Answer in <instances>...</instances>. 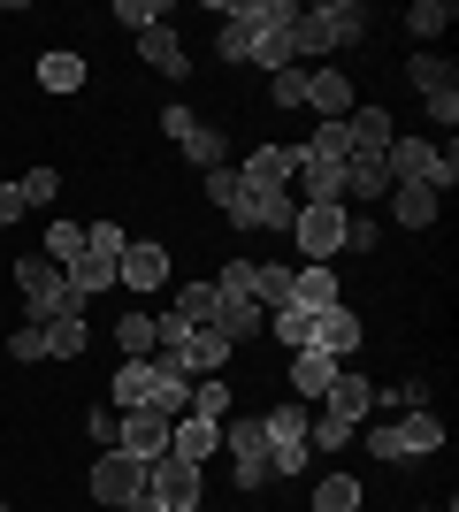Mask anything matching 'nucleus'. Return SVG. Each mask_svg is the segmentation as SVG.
Here are the masks:
<instances>
[{
    "instance_id": "obj_1",
    "label": "nucleus",
    "mask_w": 459,
    "mask_h": 512,
    "mask_svg": "<svg viewBox=\"0 0 459 512\" xmlns=\"http://www.w3.org/2000/svg\"><path fill=\"white\" fill-rule=\"evenodd\" d=\"M108 390H115L123 413H161V421H176V413L192 406V383H184L176 367H161V360H123Z\"/></svg>"
},
{
    "instance_id": "obj_2",
    "label": "nucleus",
    "mask_w": 459,
    "mask_h": 512,
    "mask_svg": "<svg viewBox=\"0 0 459 512\" xmlns=\"http://www.w3.org/2000/svg\"><path fill=\"white\" fill-rule=\"evenodd\" d=\"M368 31V8L360 0H322V8H299L291 23V62H314V54H337Z\"/></svg>"
},
{
    "instance_id": "obj_3",
    "label": "nucleus",
    "mask_w": 459,
    "mask_h": 512,
    "mask_svg": "<svg viewBox=\"0 0 459 512\" xmlns=\"http://www.w3.org/2000/svg\"><path fill=\"white\" fill-rule=\"evenodd\" d=\"M360 421H375V383H368V375H337L329 398H322V428H306V444L337 451V444L360 436Z\"/></svg>"
},
{
    "instance_id": "obj_4",
    "label": "nucleus",
    "mask_w": 459,
    "mask_h": 512,
    "mask_svg": "<svg viewBox=\"0 0 459 512\" xmlns=\"http://www.w3.org/2000/svg\"><path fill=\"white\" fill-rule=\"evenodd\" d=\"M360 436H368V451H375V459L406 467V459H429V451H444V413L414 406L406 421H360Z\"/></svg>"
},
{
    "instance_id": "obj_5",
    "label": "nucleus",
    "mask_w": 459,
    "mask_h": 512,
    "mask_svg": "<svg viewBox=\"0 0 459 512\" xmlns=\"http://www.w3.org/2000/svg\"><path fill=\"white\" fill-rule=\"evenodd\" d=\"M383 169H391V184H429V192H452V184H459V153L437 146V138H391Z\"/></svg>"
},
{
    "instance_id": "obj_6",
    "label": "nucleus",
    "mask_w": 459,
    "mask_h": 512,
    "mask_svg": "<svg viewBox=\"0 0 459 512\" xmlns=\"http://www.w3.org/2000/svg\"><path fill=\"white\" fill-rule=\"evenodd\" d=\"M123 245H131V237L115 230V222H92V230H85V253L62 268L69 291H77V299H100V291H115V260H123Z\"/></svg>"
},
{
    "instance_id": "obj_7",
    "label": "nucleus",
    "mask_w": 459,
    "mask_h": 512,
    "mask_svg": "<svg viewBox=\"0 0 459 512\" xmlns=\"http://www.w3.org/2000/svg\"><path fill=\"white\" fill-rule=\"evenodd\" d=\"M261 428H268V467H276V482H291V474H306V459H314V444H306V406L299 398H284V406H268L261 413Z\"/></svg>"
},
{
    "instance_id": "obj_8",
    "label": "nucleus",
    "mask_w": 459,
    "mask_h": 512,
    "mask_svg": "<svg viewBox=\"0 0 459 512\" xmlns=\"http://www.w3.org/2000/svg\"><path fill=\"white\" fill-rule=\"evenodd\" d=\"M16 291H23V306H31V321H54V314H69V306H85L77 291H69V276H62L46 253L16 260Z\"/></svg>"
},
{
    "instance_id": "obj_9",
    "label": "nucleus",
    "mask_w": 459,
    "mask_h": 512,
    "mask_svg": "<svg viewBox=\"0 0 459 512\" xmlns=\"http://www.w3.org/2000/svg\"><path fill=\"white\" fill-rule=\"evenodd\" d=\"M222 451L238 459V490H261V482H276V467H268V428H261V413H230V421H222Z\"/></svg>"
},
{
    "instance_id": "obj_10",
    "label": "nucleus",
    "mask_w": 459,
    "mask_h": 512,
    "mask_svg": "<svg viewBox=\"0 0 459 512\" xmlns=\"http://www.w3.org/2000/svg\"><path fill=\"white\" fill-rule=\"evenodd\" d=\"M85 490H92V505L123 512L131 497H146V459H131V451H100L92 474H85Z\"/></svg>"
},
{
    "instance_id": "obj_11",
    "label": "nucleus",
    "mask_w": 459,
    "mask_h": 512,
    "mask_svg": "<svg viewBox=\"0 0 459 512\" xmlns=\"http://www.w3.org/2000/svg\"><path fill=\"white\" fill-rule=\"evenodd\" d=\"M291 237H299V253L314 268H329V253H345V207H299Z\"/></svg>"
},
{
    "instance_id": "obj_12",
    "label": "nucleus",
    "mask_w": 459,
    "mask_h": 512,
    "mask_svg": "<svg viewBox=\"0 0 459 512\" xmlns=\"http://www.w3.org/2000/svg\"><path fill=\"white\" fill-rule=\"evenodd\" d=\"M199 474H207V467H192V459H176V451H161V459L146 467V490L161 497L169 512H192V505H199Z\"/></svg>"
},
{
    "instance_id": "obj_13",
    "label": "nucleus",
    "mask_w": 459,
    "mask_h": 512,
    "mask_svg": "<svg viewBox=\"0 0 459 512\" xmlns=\"http://www.w3.org/2000/svg\"><path fill=\"white\" fill-rule=\"evenodd\" d=\"M360 337H368V329H360V314H352V306H322V314L306 321V352H329V360H352V352H360Z\"/></svg>"
},
{
    "instance_id": "obj_14",
    "label": "nucleus",
    "mask_w": 459,
    "mask_h": 512,
    "mask_svg": "<svg viewBox=\"0 0 459 512\" xmlns=\"http://www.w3.org/2000/svg\"><path fill=\"white\" fill-rule=\"evenodd\" d=\"M306 107H314V115H322V123H345V115H352V107H360V100H352V77H345V69H306Z\"/></svg>"
},
{
    "instance_id": "obj_15",
    "label": "nucleus",
    "mask_w": 459,
    "mask_h": 512,
    "mask_svg": "<svg viewBox=\"0 0 459 512\" xmlns=\"http://www.w3.org/2000/svg\"><path fill=\"white\" fill-rule=\"evenodd\" d=\"M115 283H131V291H161V283H169V253H161L153 237H131L123 260H115Z\"/></svg>"
},
{
    "instance_id": "obj_16",
    "label": "nucleus",
    "mask_w": 459,
    "mask_h": 512,
    "mask_svg": "<svg viewBox=\"0 0 459 512\" xmlns=\"http://www.w3.org/2000/svg\"><path fill=\"white\" fill-rule=\"evenodd\" d=\"M115 451H131V459H161L169 451V421L161 413H115Z\"/></svg>"
},
{
    "instance_id": "obj_17",
    "label": "nucleus",
    "mask_w": 459,
    "mask_h": 512,
    "mask_svg": "<svg viewBox=\"0 0 459 512\" xmlns=\"http://www.w3.org/2000/svg\"><path fill=\"white\" fill-rule=\"evenodd\" d=\"M169 451L176 459H192V467H207L222 451V421H199V413H176L169 421Z\"/></svg>"
},
{
    "instance_id": "obj_18",
    "label": "nucleus",
    "mask_w": 459,
    "mask_h": 512,
    "mask_svg": "<svg viewBox=\"0 0 459 512\" xmlns=\"http://www.w3.org/2000/svg\"><path fill=\"white\" fill-rule=\"evenodd\" d=\"M337 375H345V360H329V352H291V390H299V406H322Z\"/></svg>"
},
{
    "instance_id": "obj_19",
    "label": "nucleus",
    "mask_w": 459,
    "mask_h": 512,
    "mask_svg": "<svg viewBox=\"0 0 459 512\" xmlns=\"http://www.w3.org/2000/svg\"><path fill=\"white\" fill-rule=\"evenodd\" d=\"M291 169H299V161H291V146H261V153L238 169V184H245V192H291Z\"/></svg>"
},
{
    "instance_id": "obj_20",
    "label": "nucleus",
    "mask_w": 459,
    "mask_h": 512,
    "mask_svg": "<svg viewBox=\"0 0 459 512\" xmlns=\"http://www.w3.org/2000/svg\"><path fill=\"white\" fill-rule=\"evenodd\" d=\"M291 306H299V314L345 306V291H337V268H291Z\"/></svg>"
},
{
    "instance_id": "obj_21",
    "label": "nucleus",
    "mask_w": 459,
    "mask_h": 512,
    "mask_svg": "<svg viewBox=\"0 0 459 512\" xmlns=\"http://www.w3.org/2000/svg\"><path fill=\"white\" fill-rule=\"evenodd\" d=\"M391 214L406 222V230H429L444 214V192H429V184H391Z\"/></svg>"
},
{
    "instance_id": "obj_22",
    "label": "nucleus",
    "mask_w": 459,
    "mask_h": 512,
    "mask_svg": "<svg viewBox=\"0 0 459 512\" xmlns=\"http://www.w3.org/2000/svg\"><path fill=\"white\" fill-rule=\"evenodd\" d=\"M138 54H146V62L161 69V77H184V69H192V54H184V39H176L169 23H153V31H138Z\"/></svg>"
},
{
    "instance_id": "obj_23",
    "label": "nucleus",
    "mask_w": 459,
    "mask_h": 512,
    "mask_svg": "<svg viewBox=\"0 0 459 512\" xmlns=\"http://www.w3.org/2000/svg\"><path fill=\"white\" fill-rule=\"evenodd\" d=\"M345 138H352V153H391V115H383V107H352L345 115Z\"/></svg>"
},
{
    "instance_id": "obj_24",
    "label": "nucleus",
    "mask_w": 459,
    "mask_h": 512,
    "mask_svg": "<svg viewBox=\"0 0 459 512\" xmlns=\"http://www.w3.org/2000/svg\"><path fill=\"white\" fill-rule=\"evenodd\" d=\"M46 329V360H85V306H69V314L39 321Z\"/></svg>"
},
{
    "instance_id": "obj_25",
    "label": "nucleus",
    "mask_w": 459,
    "mask_h": 512,
    "mask_svg": "<svg viewBox=\"0 0 459 512\" xmlns=\"http://www.w3.org/2000/svg\"><path fill=\"white\" fill-rule=\"evenodd\" d=\"M215 329H222L230 344H253V337H268V314H261L253 299H222V306H215Z\"/></svg>"
},
{
    "instance_id": "obj_26",
    "label": "nucleus",
    "mask_w": 459,
    "mask_h": 512,
    "mask_svg": "<svg viewBox=\"0 0 459 512\" xmlns=\"http://www.w3.org/2000/svg\"><path fill=\"white\" fill-rule=\"evenodd\" d=\"M383 192H391L383 153H352V161H345V199H383Z\"/></svg>"
},
{
    "instance_id": "obj_27",
    "label": "nucleus",
    "mask_w": 459,
    "mask_h": 512,
    "mask_svg": "<svg viewBox=\"0 0 459 512\" xmlns=\"http://www.w3.org/2000/svg\"><path fill=\"white\" fill-rule=\"evenodd\" d=\"M39 85L46 92H77V85H85V54H69V46L39 54Z\"/></svg>"
},
{
    "instance_id": "obj_28",
    "label": "nucleus",
    "mask_w": 459,
    "mask_h": 512,
    "mask_svg": "<svg viewBox=\"0 0 459 512\" xmlns=\"http://www.w3.org/2000/svg\"><path fill=\"white\" fill-rule=\"evenodd\" d=\"M253 299H261V314H284V306H291V268L253 260Z\"/></svg>"
},
{
    "instance_id": "obj_29",
    "label": "nucleus",
    "mask_w": 459,
    "mask_h": 512,
    "mask_svg": "<svg viewBox=\"0 0 459 512\" xmlns=\"http://www.w3.org/2000/svg\"><path fill=\"white\" fill-rule=\"evenodd\" d=\"M452 23H459L452 0H414V8H406V31H414V39H444Z\"/></svg>"
},
{
    "instance_id": "obj_30",
    "label": "nucleus",
    "mask_w": 459,
    "mask_h": 512,
    "mask_svg": "<svg viewBox=\"0 0 459 512\" xmlns=\"http://www.w3.org/2000/svg\"><path fill=\"white\" fill-rule=\"evenodd\" d=\"M230 398H238V390L222 383V375H199V383H192V406H184V413H199V421H230Z\"/></svg>"
},
{
    "instance_id": "obj_31",
    "label": "nucleus",
    "mask_w": 459,
    "mask_h": 512,
    "mask_svg": "<svg viewBox=\"0 0 459 512\" xmlns=\"http://www.w3.org/2000/svg\"><path fill=\"white\" fill-rule=\"evenodd\" d=\"M153 337H161V329H153V314H123L115 321V344H123V360H153Z\"/></svg>"
},
{
    "instance_id": "obj_32",
    "label": "nucleus",
    "mask_w": 459,
    "mask_h": 512,
    "mask_svg": "<svg viewBox=\"0 0 459 512\" xmlns=\"http://www.w3.org/2000/svg\"><path fill=\"white\" fill-rule=\"evenodd\" d=\"M314 512H360V482L352 474H322L314 482Z\"/></svg>"
},
{
    "instance_id": "obj_33",
    "label": "nucleus",
    "mask_w": 459,
    "mask_h": 512,
    "mask_svg": "<svg viewBox=\"0 0 459 512\" xmlns=\"http://www.w3.org/2000/svg\"><path fill=\"white\" fill-rule=\"evenodd\" d=\"M215 306H222L215 283H176V314L184 321H215Z\"/></svg>"
},
{
    "instance_id": "obj_34",
    "label": "nucleus",
    "mask_w": 459,
    "mask_h": 512,
    "mask_svg": "<svg viewBox=\"0 0 459 512\" xmlns=\"http://www.w3.org/2000/svg\"><path fill=\"white\" fill-rule=\"evenodd\" d=\"M406 77L421 85V100H437V92H452V62H437V54H414V62H406Z\"/></svg>"
},
{
    "instance_id": "obj_35",
    "label": "nucleus",
    "mask_w": 459,
    "mask_h": 512,
    "mask_svg": "<svg viewBox=\"0 0 459 512\" xmlns=\"http://www.w3.org/2000/svg\"><path fill=\"white\" fill-rule=\"evenodd\" d=\"M253 62H261L268 77H276V69H299L291 62V31H261V39H253Z\"/></svg>"
},
{
    "instance_id": "obj_36",
    "label": "nucleus",
    "mask_w": 459,
    "mask_h": 512,
    "mask_svg": "<svg viewBox=\"0 0 459 512\" xmlns=\"http://www.w3.org/2000/svg\"><path fill=\"white\" fill-rule=\"evenodd\" d=\"M77 253H85V230H77V222H54V230H46V260H54V268H69Z\"/></svg>"
},
{
    "instance_id": "obj_37",
    "label": "nucleus",
    "mask_w": 459,
    "mask_h": 512,
    "mask_svg": "<svg viewBox=\"0 0 459 512\" xmlns=\"http://www.w3.org/2000/svg\"><path fill=\"white\" fill-rule=\"evenodd\" d=\"M306 153H314V161H352V138H345V123H322L314 138H306Z\"/></svg>"
},
{
    "instance_id": "obj_38",
    "label": "nucleus",
    "mask_w": 459,
    "mask_h": 512,
    "mask_svg": "<svg viewBox=\"0 0 459 512\" xmlns=\"http://www.w3.org/2000/svg\"><path fill=\"white\" fill-rule=\"evenodd\" d=\"M184 153H192L199 169H222V130H215V123H199L192 138H184Z\"/></svg>"
},
{
    "instance_id": "obj_39",
    "label": "nucleus",
    "mask_w": 459,
    "mask_h": 512,
    "mask_svg": "<svg viewBox=\"0 0 459 512\" xmlns=\"http://www.w3.org/2000/svg\"><path fill=\"white\" fill-rule=\"evenodd\" d=\"M268 100L276 107H306V69H276V77H268Z\"/></svg>"
},
{
    "instance_id": "obj_40",
    "label": "nucleus",
    "mask_w": 459,
    "mask_h": 512,
    "mask_svg": "<svg viewBox=\"0 0 459 512\" xmlns=\"http://www.w3.org/2000/svg\"><path fill=\"white\" fill-rule=\"evenodd\" d=\"M16 192H23V207H46V199H62V176H54V169H31Z\"/></svg>"
},
{
    "instance_id": "obj_41",
    "label": "nucleus",
    "mask_w": 459,
    "mask_h": 512,
    "mask_svg": "<svg viewBox=\"0 0 459 512\" xmlns=\"http://www.w3.org/2000/svg\"><path fill=\"white\" fill-rule=\"evenodd\" d=\"M161 16H169L161 0H123V8H115V23H131V31H153Z\"/></svg>"
},
{
    "instance_id": "obj_42",
    "label": "nucleus",
    "mask_w": 459,
    "mask_h": 512,
    "mask_svg": "<svg viewBox=\"0 0 459 512\" xmlns=\"http://www.w3.org/2000/svg\"><path fill=\"white\" fill-rule=\"evenodd\" d=\"M8 352H16V360H46V329H39V321H23L16 337H8Z\"/></svg>"
},
{
    "instance_id": "obj_43",
    "label": "nucleus",
    "mask_w": 459,
    "mask_h": 512,
    "mask_svg": "<svg viewBox=\"0 0 459 512\" xmlns=\"http://www.w3.org/2000/svg\"><path fill=\"white\" fill-rule=\"evenodd\" d=\"M345 253H375V222L368 214H345Z\"/></svg>"
},
{
    "instance_id": "obj_44",
    "label": "nucleus",
    "mask_w": 459,
    "mask_h": 512,
    "mask_svg": "<svg viewBox=\"0 0 459 512\" xmlns=\"http://www.w3.org/2000/svg\"><path fill=\"white\" fill-rule=\"evenodd\" d=\"M238 192H245V184H238V169H207V199H215V207H230Z\"/></svg>"
},
{
    "instance_id": "obj_45",
    "label": "nucleus",
    "mask_w": 459,
    "mask_h": 512,
    "mask_svg": "<svg viewBox=\"0 0 459 512\" xmlns=\"http://www.w3.org/2000/svg\"><path fill=\"white\" fill-rule=\"evenodd\" d=\"M421 107H429V123H437V130L459 123V92H437V100H421Z\"/></svg>"
},
{
    "instance_id": "obj_46",
    "label": "nucleus",
    "mask_w": 459,
    "mask_h": 512,
    "mask_svg": "<svg viewBox=\"0 0 459 512\" xmlns=\"http://www.w3.org/2000/svg\"><path fill=\"white\" fill-rule=\"evenodd\" d=\"M85 436H92V444H108V451H115V413H85Z\"/></svg>"
},
{
    "instance_id": "obj_47",
    "label": "nucleus",
    "mask_w": 459,
    "mask_h": 512,
    "mask_svg": "<svg viewBox=\"0 0 459 512\" xmlns=\"http://www.w3.org/2000/svg\"><path fill=\"white\" fill-rule=\"evenodd\" d=\"M16 214H31V207H23V192H16V184H0V230H8Z\"/></svg>"
},
{
    "instance_id": "obj_48",
    "label": "nucleus",
    "mask_w": 459,
    "mask_h": 512,
    "mask_svg": "<svg viewBox=\"0 0 459 512\" xmlns=\"http://www.w3.org/2000/svg\"><path fill=\"white\" fill-rule=\"evenodd\" d=\"M123 512H169V505H161V497L146 490V497H131V505H123Z\"/></svg>"
},
{
    "instance_id": "obj_49",
    "label": "nucleus",
    "mask_w": 459,
    "mask_h": 512,
    "mask_svg": "<svg viewBox=\"0 0 459 512\" xmlns=\"http://www.w3.org/2000/svg\"><path fill=\"white\" fill-rule=\"evenodd\" d=\"M0 512H8V505H0Z\"/></svg>"
},
{
    "instance_id": "obj_50",
    "label": "nucleus",
    "mask_w": 459,
    "mask_h": 512,
    "mask_svg": "<svg viewBox=\"0 0 459 512\" xmlns=\"http://www.w3.org/2000/svg\"><path fill=\"white\" fill-rule=\"evenodd\" d=\"M192 512H199V505H192Z\"/></svg>"
}]
</instances>
